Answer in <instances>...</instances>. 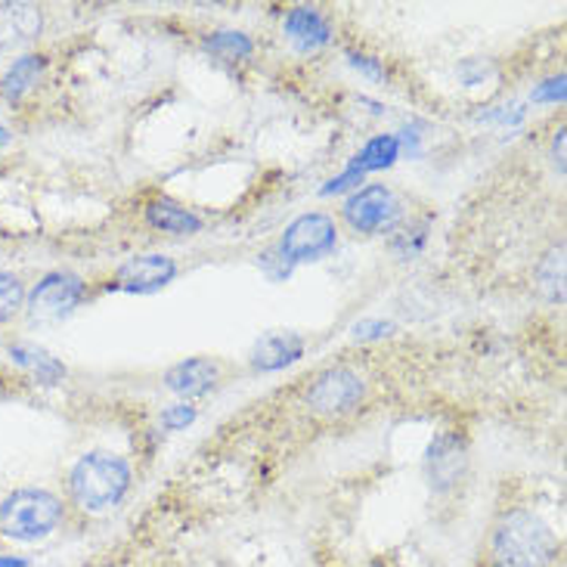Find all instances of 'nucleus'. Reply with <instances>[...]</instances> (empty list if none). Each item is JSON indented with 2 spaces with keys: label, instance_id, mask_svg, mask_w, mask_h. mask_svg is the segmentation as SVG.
I'll list each match as a JSON object with an SVG mask.
<instances>
[{
  "label": "nucleus",
  "instance_id": "3",
  "mask_svg": "<svg viewBox=\"0 0 567 567\" xmlns=\"http://www.w3.org/2000/svg\"><path fill=\"white\" fill-rule=\"evenodd\" d=\"M65 522V503L44 487H19L0 499V534L13 543H41Z\"/></svg>",
  "mask_w": 567,
  "mask_h": 567
},
{
  "label": "nucleus",
  "instance_id": "23",
  "mask_svg": "<svg viewBox=\"0 0 567 567\" xmlns=\"http://www.w3.org/2000/svg\"><path fill=\"white\" fill-rule=\"evenodd\" d=\"M534 100H539V103H558V100H565V75L549 78L546 84H539L537 91H534Z\"/></svg>",
  "mask_w": 567,
  "mask_h": 567
},
{
  "label": "nucleus",
  "instance_id": "15",
  "mask_svg": "<svg viewBox=\"0 0 567 567\" xmlns=\"http://www.w3.org/2000/svg\"><path fill=\"white\" fill-rule=\"evenodd\" d=\"M146 220L153 224L155 230L174 233V236H196L202 230V217L171 199L150 202L146 205Z\"/></svg>",
  "mask_w": 567,
  "mask_h": 567
},
{
  "label": "nucleus",
  "instance_id": "4",
  "mask_svg": "<svg viewBox=\"0 0 567 567\" xmlns=\"http://www.w3.org/2000/svg\"><path fill=\"white\" fill-rule=\"evenodd\" d=\"M338 246V227L336 220L322 212H310L291 220L282 239H279V261L289 264H307L326 258L332 248Z\"/></svg>",
  "mask_w": 567,
  "mask_h": 567
},
{
  "label": "nucleus",
  "instance_id": "13",
  "mask_svg": "<svg viewBox=\"0 0 567 567\" xmlns=\"http://www.w3.org/2000/svg\"><path fill=\"white\" fill-rule=\"evenodd\" d=\"M286 34H289V41L301 53H310V50H320V47L332 41V25H329V19L320 10H313V7H295L286 16Z\"/></svg>",
  "mask_w": 567,
  "mask_h": 567
},
{
  "label": "nucleus",
  "instance_id": "18",
  "mask_svg": "<svg viewBox=\"0 0 567 567\" xmlns=\"http://www.w3.org/2000/svg\"><path fill=\"white\" fill-rule=\"evenodd\" d=\"M10 357H13L19 367H25L38 379V382L44 384H56L65 375V367H62L60 360H53L50 353L41 351V348H31V344H13L10 348Z\"/></svg>",
  "mask_w": 567,
  "mask_h": 567
},
{
  "label": "nucleus",
  "instance_id": "25",
  "mask_svg": "<svg viewBox=\"0 0 567 567\" xmlns=\"http://www.w3.org/2000/svg\"><path fill=\"white\" fill-rule=\"evenodd\" d=\"M348 60H351L353 69H360L363 75L375 78V81H382V78H384L382 65H379L375 60H369V56H360V53H348Z\"/></svg>",
  "mask_w": 567,
  "mask_h": 567
},
{
  "label": "nucleus",
  "instance_id": "5",
  "mask_svg": "<svg viewBox=\"0 0 567 567\" xmlns=\"http://www.w3.org/2000/svg\"><path fill=\"white\" fill-rule=\"evenodd\" d=\"M84 298H87L84 279L69 270H53L41 282H34V289L25 295V313L34 322H56L69 317Z\"/></svg>",
  "mask_w": 567,
  "mask_h": 567
},
{
  "label": "nucleus",
  "instance_id": "17",
  "mask_svg": "<svg viewBox=\"0 0 567 567\" xmlns=\"http://www.w3.org/2000/svg\"><path fill=\"white\" fill-rule=\"evenodd\" d=\"M539 291L546 301L565 305V246H553L537 267Z\"/></svg>",
  "mask_w": 567,
  "mask_h": 567
},
{
  "label": "nucleus",
  "instance_id": "27",
  "mask_svg": "<svg viewBox=\"0 0 567 567\" xmlns=\"http://www.w3.org/2000/svg\"><path fill=\"white\" fill-rule=\"evenodd\" d=\"M0 567H29V561L19 555H0Z\"/></svg>",
  "mask_w": 567,
  "mask_h": 567
},
{
  "label": "nucleus",
  "instance_id": "10",
  "mask_svg": "<svg viewBox=\"0 0 567 567\" xmlns=\"http://www.w3.org/2000/svg\"><path fill=\"white\" fill-rule=\"evenodd\" d=\"M44 31V13L38 3H0V50H19V47L38 41Z\"/></svg>",
  "mask_w": 567,
  "mask_h": 567
},
{
  "label": "nucleus",
  "instance_id": "28",
  "mask_svg": "<svg viewBox=\"0 0 567 567\" xmlns=\"http://www.w3.org/2000/svg\"><path fill=\"white\" fill-rule=\"evenodd\" d=\"M7 143H10V131H7V127H3V124H0V150H3V146H7Z\"/></svg>",
  "mask_w": 567,
  "mask_h": 567
},
{
  "label": "nucleus",
  "instance_id": "24",
  "mask_svg": "<svg viewBox=\"0 0 567 567\" xmlns=\"http://www.w3.org/2000/svg\"><path fill=\"white\" fill-rule=\"evenodd\" d=\"M353 184H363V174L360 171L348 168L341 177H336V181H329V184L322 186V196H332V193H341V189H348V186Z\"/></svg>",
  "mask_w": 567,
  "mask_h": 567
},
{
  "label": "nucleus",
  "instance_id": "6",
  "mask_svg": "<svg viewBox=\"0 0 567 567\" xmlns=\"http://www.w3.org/2000/svg\"><path fill=\"white\" fill-rule=\"evenodd\" d=\"M367 398L363 379L348 367H332L320 372L307 388V406L317 415H344L360 406Z\"/></svg>",
  "mask_w": 567,
  "mask_h": 567
},
{
  "label": "nucleus",
  "instance_id": "16",
  "mask_svg": "<svg viewBox=\"0 0 567 567\" xmlns=\"http://www.w3.org/2000/svg\"><path fill=\"white\" fill-rule=\"evenodd\" d=\"M398 155H400V140L394 137V134H382V137L369 140L367 146L353 155L351 168L360 171V174L367 177L369 171L391 168V165L398 162Z\"/></svg>",
  "mask_w": 567,
  "mask_h": 567
},
{
  "label": "nucleus",
  "instance_id": "8",
  "mask_svg": "<svg viewBox=\"0 0 567 567\" xmlns=\"http://www.w3.org/2000/svg\"><path fill=\"white\" fill-rule=\"evenodd\" d=\"M174 277H177L174 258H168V255H137L115 270L109 289L127 291V295H153V291L171 286Z\"/></svg>",
  "mask_w": 567,
  "mask_h": 567
},
{
  "label": "nucleus",
  "instance_id": "19",
  "mask_svg": "<svg viewBox=\"0 0 567 567\" xmlns=\"http://www.w3.org/2000/svg\"><path fill=\"white\" fill-rule=\"evenodd\" d=\"M205 50L215 56H224V60H246L251 56L255 44L243 31H215L212 38H205Z\"/></svg>",
  "mask_w": 567,
  "mask_h": 567
},
{
  "label": "nucleus",
  "instance_id": "26",
  "mask_svg": "<svg viewBox=\"0 0 567 567\" xmlns=\"http://www.w3.org/2000/svg\"><path fill=\"white\" fill-rule=\"evenodd\" d=\"M553 162L555 168H558V174H565V127H561L553 140Z\"/></svg>",
  "mask_w": 567,
  "mask_h": 567
},
{
  "label": "nucleus",
  "instance_id": "7",
  "mask_svg": "<svg viewBox=\"0 0 567 567\" xmlns=\"http://www.w3.org/2000/svg\"><path fill=\"white\" fill-rule=\"evenodd\" d=\"M398 215L400 202L384 184L360 186L351 199L344 202V220L351 224V230L367 233V236L388 230L398 220Z\"/></svg>",
  "mask_w": 567,
  "mask_h": 567
},
{
  "label": "nucleus",
  "instance_id": "20",
  "mask_svg": "<svg viewBox=\"0 0 567 567\" xmlns=\"http://www.w3.org/2000/svg\"><path fill=\"white\" fill-rule=\"evenodd\" d=\"M25 282L10 274V270H0V322H10L25 310Z\"/></svg>",
  "mask_w": 567,
  "mask_h": 567
},
{
  "label": "nucleus",
  "instance_id": "11",
  "mask_svg": "<svg viewBox=\"0 0 567 567\" xmlns=\"http://www.w3.org/2000/svg\"><path fill=\"white\" fill-rule=\"evenodd\" d=\"M220 382V363L208 360V357H189L184 363L171 367L165 372V388L181 394V398H196L212 391Z\"/></svg>",
  "mask_w": 567,
  "mask_h": 567
},
{
  "label": "nucleus",
  "instance_id": "12",
  "mask_svg": "<svg viewBox=\"0 0 567 567\" xmlns=\"http://www.w3.org/2000/svg\"><path fill=\"white\" fill-rule=\"evenodd\" d=\"M305 357V338L295 332H270L251 348V369L279 372Z\"/></svg>",
  "mask_w": 567,
  "mask_h": 567
},
{
  "label": "nucleus",
  "instance_id": "2",
  "mask_svg": "<svg viewBox=\"0 0 567 567\" xmlns=\"http://www.w3.org/2000/svg\"><path fill=\"white\" fill-rule=\"evenodd\" d=\"M131 491V465L109 450H91L72 465L69 493L81 512L103 515L115 508Z\"/></svg>",
  "mask_w": 567,
  "mask_h": 567
},
{
  "label": "nucleus",
  "instance_id": "21",
  "mask_svg": "<svg viewBox=\"0 0 567 567\" xmlns=\"http://www.w3.org/2000/svg\"><path fill=\"white\" fill-rule=\"evenodd\" d=\"M193 422H196V406H189V403H174L162 413V429L168 431H184Z\"/></svg>",
  "mask_w": 567,
  "mask_h": 567
},
{
  "label": "nucleus",
  "instance_id": "14",
  "mask_svg": "<svg viewBox=\"0 0 567 567\" xmlns=\"http://www.w3.org/2000/svg\"><path fill=\"white\" fill-rule=\"evenodd\" d=\"M44 69L47 56H41V53H25V56L13 60L10 62V69L0 75V96H3L7 103H19V100L38 84V78L44 75Z\"/></svg>",
  "mask_w": 567,
  "mask_h": 567
},
{
  "label": "nucleus",
  "instance_id": "9",
  "mask_svg": "<svg viewBox=\"0 0 567 567\" xmlns=\"http://www.w3.org/2000/svg\"><path fill=\"white\" fill-rule=\"evenodd\" d=\"M468 468V450L460 434H437L429 444V456H425V475L429 484L437 493L456 487Z\"/></svg>",
  "mask_w": 567,
  "mask_h": 567
},
{
  "label": "nucleus",
  "instance_id": "1",
  "mask_svg": "<svg viewBox=\"0 0 567 567\" xmlns=\"http://www.w3.org/2000/svg\"><path fill=\"white\" fill-rule=\"evenodd\" d=\"M558 537L553 527L527 508L506 512L491 539L493 567H553Z\"/></svg>",
  "mask_w": 567,
  "mask_h": 567
},
{
  "label": "nucleus",
  "instance_id": "22",
  "mask_svg": "<svg viewBox=\"0 0 567 567\" xmlns=\"http://www.w3.org/2000/svg\"><path fill=\"white\" fill-rule=\"evenodd\" d=\"M391 332H394V326L384 320H363L353 326V338L357 341H372V338H384L391 336Z\"/></svg>",
  "mask_w": 567,
  "mask_h": 567
}]
</instances>
